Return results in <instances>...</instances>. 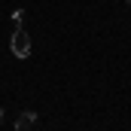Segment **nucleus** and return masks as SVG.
Here are the masks:
<instances>
[{"mask_svg": "<svg viewBox=\"0 0 131 131\" xmlns=\"http://www.w3.org/2000/svg\"><path fill=\"white\" fill-rule=\"evenodd\" d=\"M9 49H12V55H15V58H28V55H31V37H28L25 28H15V31H12Z\"/></svg>", "mask_w": 131, "mask_h": 131, "instance_id": "nucleus-1", "label": "nucleus"}, {"mask_svg": "<svg viewBox=\"0 0 131 131\" xmlns=\"http://www.w3.org/2000/svg\"><path fill=\"white\" fill-rule=\"evenodd\" d=\"M34 122H37V113H21V116L15 119V131H31Z\"/></svg>", "mask_w": 131, "mask_h": 131, "instance_id": "nucleus-2", "label": "nucleus"}, {"mask_svg": "<svg viewBox=\"0 0 131 131\" xmlns=\"http://www.w3.org/2000/svg\"><path fill=\"white\" fill-rule=\"evenodd\" d=\"M0 122H3V110H0Z\"/></svg>", "mask_w": 131, "mask_h": 131, "instance_id": "nucleus-3", "label": "nucleus"}, {"mask_svg": "<svg viewBox=\"0 0 131 131\" xmlns=\"http://www.w3.org/2000/svg\"><path fill=\"white\" fill-rule=\"evenodd\" d=\"M125 3H128V6H131V0H125Z\"/></svg>", "mask_w": 131, "mask_h": 131, "instance_id": "nucleus-4", "label": "nucleus"}]
</instances>
